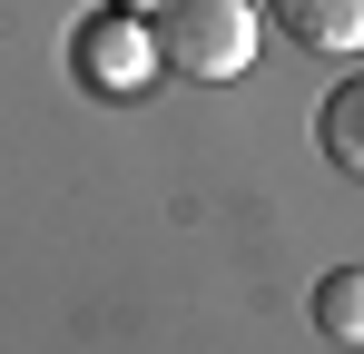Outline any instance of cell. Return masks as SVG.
Returning a JSON list of instances; mask_svg holds the SVG:
<instances>
[{"label": "cell", "mask_w": 364, "mask_h": 354, "mask_svg": "<svg viewBox=\"0 0 364 354\" xmlns=\"http://www.w3.org/2000/svg\"><path fill=\"white\" fill-rule=\"evenodd\" d=\"M109 10H138V20H158V10H168V0H109Z\"/></svg>", "instance_id": "obj_6"}, {"label": "cell", "mask_w": 364, "mask_h": 354, "mask_svg": "<svg viewBox=\"0 0 364 354\" xmlns=\"http://www.w3.org/2000/svg\"><path fill=\"white\" fill-rule=\"evenodd\" d=\"M315 148H325L345 177H364V79L325 89V109H315Z\"/></svg>", "instance_id": "obj_4"}, {"label": "cell", "mask_w": 364, "mask_h": 354, "mask_svg": "<svg viewBox=\"0 0 364 354\" xmlns=\"http://www.w3.org/2000/svg\"><path fill=\"white\" fill-rule=\"evenodd\" d=\"M315 335H335V345H364V266H335V276H315Z\"/></svg>", "instance_id": "obj_5"}, {"label": "cell", "mask_w": 364, "mask_h": 354, "mask_svg": "<svg viewBox=\"0 0 364 354\" xmlns=\"http://www.w3.org/2000/svg\"><path fill=\"white\" fill-rule=\"evenodd\" d=\"M69 69H79L99 99H128V89H148V69H158V40H148V20H138V10H99V20H79V40H69Z\"/></svg>", "instance_id": "obj_2"}, {"label": "cell", "mask_w": 364, "mask_h": 354, "mask_svg": "<svg viewBox=\"0 0 364 354\" xmlns=\"http://www.w3.org/2000/svg\"><path fill=\"white\" fill-rule=\"evenodd\" d=\"M266 20L305 50H335V59L364 50V0H266Z\"/></svg>", "instance_id": "obj_3"}, {"label": "cell", "mask_w": 364, "mask_h": 354, "mask_svg": "<svg viewBox=\"0 0 364 354\" xmlns=\"http://www.w3.org/2000/svg\"><path fill=\"white\" fill-rule=\"evenodd\" d=\"M256 0H168L158 20H148V40H158V69L187 79V89H217V79H246L256 69Z\"/></svg>", "instance_id": "obj_1"}]
</instances>
